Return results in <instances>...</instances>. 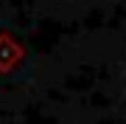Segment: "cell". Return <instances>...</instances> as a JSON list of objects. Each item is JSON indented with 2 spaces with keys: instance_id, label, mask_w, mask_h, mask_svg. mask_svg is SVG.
Masks as SVG:
<instances>
[{
  "instance_id": "1",
  "label": "cell",
  "mask_w": 126,
  "mask_h": 124,
  "mask_svg": "<svg viewBox=\"0 0 126 124\" xmlns=\"http://www.w3.org/2000/svg\"><path fill=\"white\" fill-rule=\"evenodd\" d=\"M25 51L14 42L11 34H0V74H9V71H14L20 62H23Z\"/></svg>"
}]
</instances>
